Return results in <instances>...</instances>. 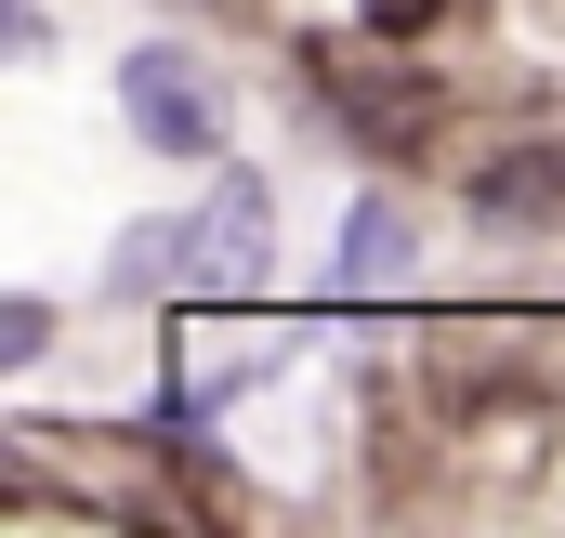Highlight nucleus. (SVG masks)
I'll return each mask as SVG.
<instances>
[{"label":"nucleus","instance_id":"nucleus-5","mask_svg":"<svg viewBox=\"0 0 565 538\" xmlns=\"http://www.w3.org/2000/svg\"><path fill=\"white\" fill-rule=\"evenodd\" d=\"M171 250H184V224H132V237H119V276L145 289V276H171Z\"/></svg>","mask_w":565,"mask_h":538},{"label":"nucleus","instance_id":"nucleus-4","mask_svg":"<svg viewBox=\"0 0 565 538\" xmlns=\"http://www.w3.org/2000/svg\"><path fill=\"white\" fill-rule=\"evenodd\" d=\"M473 197H487V224H526V211H565V158H526V171H487Z\"/></svg>","mask_w":565,"mask_h":538},{"label":"nucleus","instance_id":"nucleus-7","mask_svg":"<svg viewBox=\"0 0 565 538\" xmlns=\"http://www.w3.org/2000/svg\"><path fill=\"white\" fill-rule=\"evenodd\" d=\"M369 26H382V40H422V26H434V0H369Z\"/></svg>","mask_w":565,"mask_h":538},{"label":"nucleus","instance_id":"nucleus-6","mask_svg":"<svg viewBox=\"0 0 565 538\" xmlns=\"http://www.w3.org/2000/svg\"><path fill=\"white\" fill-rule=\"evenodd\" d=\"M40 342H53V302H13V315H0V368H26Z\"/></svg>","mask_w":565,"mask_h":538},{"label":"nucleus","instance_id":"nucleus-3","mask_svg":"<svg viewBox=\"0 0 565 538\" xmlns=\"http://www.w3.org/2000/svg\"><path fill=\"white\" fill-rule=\"evenodd\" d=\"M408 263H422V211H408V197H355V224H342V276H355V289H395Z\"/></svg>","mask_w":565,"mask_h":538},{"label":"nucleus","instance_id":"nucleus-1","mask_svg":"<svg viewBox=\"0 0 565 538\" xmlns=\"http://www.w3.org/2000/svg\"><path fill=\"white\" fill-rule=\"evenodd\" d=\"M119 106H132V132L158 158H224V93H211V66L198 53H119Z\"/></svg>","mask_w":565,"mask_h":538},{"label":"nucleus","instance_id":"nucleus-2","mask_svg":"<svg viewBox=\"0 0 565 538\" xmlns=\"http://www.w3.org/2000/svg\"><path fill=\"white\" fill-rule=\"evenodd\" d=\"M264 263H277V197H264V171H224L211 211L184 224V276L198 289H264Z\"/></svg>","mask_w":565,"mask_h":538}]
</instances>
